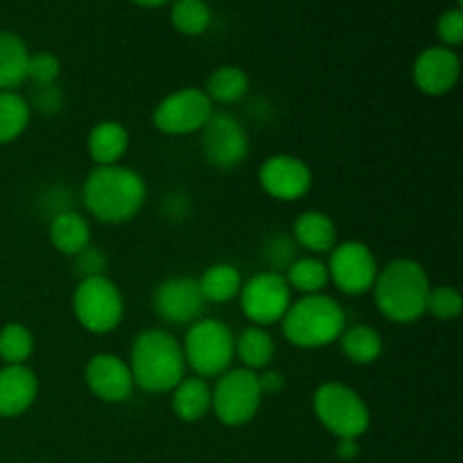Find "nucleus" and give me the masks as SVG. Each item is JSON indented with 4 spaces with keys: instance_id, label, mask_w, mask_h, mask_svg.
I'll return each mask as SVG.
<instances>
[{
    "instance_id": "15",
    "label": "nucleus",
    "mask_w": 463,
    "mask_h": 463,
    "mask_svg": "<svg viewBox=\"0 0 463 463\" xmlns=\"http://www.w3.org/2000/svg\"><path fill=\"white\" fill-rule=\"evenodd\" d=\"M84 380L98 401L111 405L127 402L136 389L129 364L113 353H98L90 357L84 369Z\"/></svg>"
},
{
    "instance_id": "22",
    "label": "nucleus",
    "mask_w": 463,
    "mask_h": 463,
    "mask_svg": "<svg viewBox=\"0 0 463 463\" xmlns=\"http://www.w3.org/2000/svg\"><path fill=\"white\" fill-rule=\"evenodd\" d=\"M235 357L242 362L244 369L260 371L269 369L276 357V342L269 330L260 326H249L235 337Z\"/></svg>"
},
{
    "instance_id": "5",
    "label": "nucleus",
    "mask_w": 463,
    "mask_h": 463,
    "mask_svg": "<svg viewBox=\"0 0 463 463\" xmlns=\"http://www.w3.org/2000/svg\"><path fill=\"white\" fill-rule=\"evenodd\" d=\"M181 348L185 366L193 369L197 378H220L235 360V335L224 321L202 317L188 328Z\"/></svg>"
},
{
    "instance_id": "14",
    "label": "nucleus",
    "mask_w": 463,
    "mask_h": 463,
    "mask_svg": "<svg viewBox=\"0 0 463 463\" xmlns=\"http://www.w3.org/2000/svg\"><path fill=\"white\" fill-rule=\"evenodd\" d=\"M312 170L294 154H274L258 170V184L276 202H298L312 188Z\"/></svg>"
},
{
    "instance_id": "4",
    "label": "nucleus",
    "mask_w": 463,
    "mask_h": 463,
    "mask_svg": "<svg viewBox=\"0 0 463 463\" xmlns=\"http://www.w3.org/2000/svg\"><path fill=\"white\" fill-rule=\"evenodd\" d=\"M280 324L285 339L292 346L315 351L339 342L348 321L342 303L324 292L292 301Z\"/></svg>"
},
{
    "instance_id": "10",
    "label": "nucleus",
    "mask_w": 463,
    "mask_h": 463,
    "mask_svg": "<svg viewBox=\"0 0 463 463\" xmlns=\"http://www.w3.org/2000/svg\"><path fill=\"white\" fill-rule=\"evenodd\" d=\"M326 267H328L330 283L348 297L369 294L380 271L378 258L371 251L369 244L357 242V240L335 244L333 251L328 253Z\"/></svg>"
},
{
    "instance_id": "39",
    "label": "nucleus",
    "mask_w": 463,
    "mask_h": 463,
    "mask_svg": "<svg viewBox=\"0 0 463 463\" xmlns=\"http://www.w3.org/2000/svg\"><path fill=\"white\" fill-rule=\"evenodd\" d=\"M131 3L140 5V7H161V5L170 3V0H131Z\"/></svg>"
},
{
    "instance_id": "26",
    "label": "nucleus",
    "mask_w": 463,
    "mask_h": 463,
    "mask_svg": "<svg viewBox=\"0 0 463 463\" xmlns=\"http://www.w3.org/2000/svg\"><path fill=\"white\" fill-rule=\"evenodd\" d=\"M197 283L206 303H229L238 298L244 280L238 267L229 262H215L203 271L202 279H197Z\"/></svg>"
},
{
    "instance_id": "2",
    "label": "nucleus",
    "mask_w": 463,
    "mask_h": 463,
    "mask_svg": "<svg viewBox=\"0 0 463 463\" xmlns=\"http://www.w3.org/2000/svg\"><path fill=\"white\" fill-rule=\"evenodd\" d=\"M430 276L420 262L411 258H396L380 267L373 283V298L380 315L393 324H414L428 315Z\"/></svg>"
},
{
    "instance_id": "9",
    "label": "nucleus",
    "mask_w": 463,
    "mask_h": 463,
    "mask_svg": "<svg viewBox=\"0 0 463 463\" xmlns=\"http://www.w3.org/2000/svg\"><path fill=\"white\" fill-rule=\"evenodd\" d=\"M238 298L240 310L253 326L269 328L280 324L288 307L292 306V289L283 274L265 269L242 283Z\"/></svg>"
},
{
    "instance_id": "11",
    "label": "nucleus",
    "mask_w": 463,
    "mask_h": 463,
    "mask_svg": "<svg viewBox=\"0 0 463 463\" xmlns=\"http://www.w3.org/2000/svg\"><path fill=\"white\" fill-rule=\"evenodd\" d=\"M215 113L211 98L203 89L185 86L175 90L154 107L152 122L165 136H190L206 127Z\"/></svg>"
},
{
    "instance_id": "21",
    "label": "nucleus",
    "mask_w": 463,
    "mask_h": 463,
    "mask_svg": "<svg viewBox=\"0 0 463 463\" xmlns=\"http://www.w3.org/2000/svg\"><path fill=\"white\" fill-rule=\"evenodd\" d=\"M172 411L184 423H199L211 414V384L203 378H184L172 389Z\"/></svg>"
},
{
    "instance_id": "6",
    "label": "nucleus",
    "mask_w": 463,
    "mask_h": 463,
    "mask_svg": "<svg viewBox=\"0 0 463 463\" xmlns=\"http://www.w3.org/2000/svg\"><path fill=\"white\" fill-rule=\"evenodd\" d=\"M317 420L337 439L360 441L371 425V411L364 398L344 383H324L312 396Z\"/></svg>"
},
{
    "instance_id": "19",
    "label": "nucleus",
    "mask_w": 463,
    "mask_h": 463,
    "mask_svg": "<svg viewBox=\"0 0 463 463\" xmlns=\"http://www.w3.org/2000/svg\"><path fill=\"white\" fill-rule=\"evenodd\" d=\"M48 238L54 251L75 258L90 247V224L81 213L61 211L50 222Z\"/></svg>"
},
{
    "instance_id": "30",
    "label": "nucleus",
    "mask_w": 463,
    "mask_h": 463,
    "mask_svg": "<svg viewBox=\"0 0 463 463\" xmlns=\"http://www.w3.org/2000/svg\"><path fill=\"white\" fill-rule=\"evenodd\" d=\"M34 353V335L23 324H7L0 330V357L5 364H25Z\"/></svg>"
},
{
    "instance_id": "8",
    "label": "nucleus",
    "mask_w": 463,
    "mask_h": 463,
    "mask_svg": "<svg viewBox=\"0 0 463 463\" xmlns=\"http://www.w3.org/2000/svg\"><path fill=\"white\" fill-rule=\"evenodd\" d=\"M211 411L226 428H242L251 423L265 398L258 383V373L244 366L222 373L215 387H211Z\"/></svg>"
},
{
    "instance_id": "31",
    "label": "nucleus",
    "mask_w": 463,
    "mask_h": 463,
    "mask_svg": "<svg viewBox=\"0 0 463 463\" xmlns=\"http://www.w3.org/2000/svg\"><path fill=\"white\" fill-rule=\"evenodd\" d=\"M463 310V298L461 292L452 285H437V288H430L428 294V306L425 312L434 317V319L441 321H455Z\"/></svg>"
},
{
    "instance_id": "34",
    "label": "nucleus",
    "mask_w": 463,
    "mask_h": 463,
    "mask_svg": "<svg viewBox=\"0 0 463 463\" xmlns=\"http://www.w3.org/2000/svg\"><path fill=\"white\" fill-rule=\"evenodd\" d=\"M265 258L271 265L269 271H279L283 274L289 267V262L294 260V244L288 238H271L265 244Z\"/></svg>"
},
{
    "instance_id": "36",
    "label": "nucleus",
    "mask_w": 463,
    "mask_h": 463,
    "mask_svg": "<svg viewBox=\"0 0 463 463\" xmlns=\"http://www.w3.org/2000/svg\"><path fill=\"white\" fill-rule=\"evenodd\" d=\"M34 107H39L41 113H57L61 109V93L57 86H34Z\"/></svg>"
},
{
    "instance_id": "18",
    "label": "nucleus",
    "mask_w": 463,
    "mask_h": 463,
    "mask_svg": "<svg viewBox=\"0 0 463 463\" xmlns=\"http://www.w3.org/2000/svg\"><path fill=\"white\" fill-rule=\"evenodd\" d=\"M294 242L312 256L330 253L337 244V224L321 211H306L294 220Z\"/></svg>"
},
{
    "instance_id": "1",
    "label": "nucleus",
    "mask_w": 463,
    "mask_h": 463,
    "mask_svg": "<svg viewBox=\"0 0 463 463\" xmlns=\"http://www.w3.org/2000/svg\"><path fill=\"white\" fill-rule=\"evenodd\" d=\"M81 199L86 213L102 224H125L143 211L147 185L138 172L122 163L95 165L86 176Z\"/></svg>"
},
{
    "instance_id": "12",
    "label": "nucleus",
    "mask_w": 463,
    "mask_h": 463,
    "mask_svg": "<svg viewBox=\"0 0 463 463\" xmlns=\"http://www.w3.org/2000/svg\"><path fill=\"white\" fill-rule=\"evenodd\" d=\"M202 149L211 165L220 170H233L247 158L249 134L233 113H213L202 129Z\"/></svg>"
},
{
    "instance_id": "37",
    "label": "nucleus",
    "mask_w": 463,
    "mask_h": 463,
    "mask_svg": "<svg viewBox=\"0 0 463 463\" xmlns=\"http://www.w3.org/2000/svg\"><path fill=\"white\" fill-rule=\"evenodd\" d=\"M258 383H260L262 396H276V393L285 387L283 373L271 369H265L262 373H258Z\"/></svg>"
},
{
    "instance_id": "27",
    "label": "nucleus",
    "mask_w": 463,
    "mask_h": 463,
    "mask_svg": "<svg viewBox=\"0 0 463 463\" xmlns=\"http://www.w3.org/2000/svg\"><path fill=\"white\" fill-rule=\"evenodd\" d=\"M32 107L16 90H0V145L14 143L30 125Z\"/></svg>"
},
{
    "instance_id": "16",
    "label": "nucleus",
    "mask_w": 463,
    "mask_h": 463,
    "mask_svg": "<svg viewBox=\"0 0 463 463\" xmlns=\"http://www.w3.org/2000/svg\"><path fill=\"white\" fill-rule=\"evenodd\" d=\"M414 84L420 93L430 98H441L450 93L461 75V61L455 50L446 45H434L423 50L414 61Z\"/></svg>"
},
{
    "instance_id": "7",
    "label": "nucleus",
    "mask_w": 463,
    "mask_h": 463,
    "mask_svg": "<svg viewBox=\"0 0 463 463\" xmlns=\"http://www.w3.org/2000/svg\"><path fill=\"white\" fill-rule=\"evenodd\" d=\"M72 315L90 335H109L122 324L125 298L109 276H86L72 292Z\"/></svg>"
},
{
    "instance_id": "32",
    "label": "nucleus",
    "mask_w": 463,
    "mask_h": 463,
    "mask_svg": "<svg viewBox=\"0 0 463 463\" xmlns=\"http://www.w3.org/2000/svg\"><path fill=\"white\" fill-rule=\"evenodd\" d=\"M61 75V61L52 52H36L30 54L27 61V80L34 86H52L57 84Z\"/></svg>"
},
{
    "instance_id": "33",
    "label": "nucleus",
    "mask_w": 463,
    "mask_h": 463,
    "mask_svg": "<svg viewBox=\"0 0 463 463\" xmlns=\"http://www.w3.org/2000/svg\"><path fill=\"white\" fill-rule=\"evenodd\" d=\"M437 34L446 48H457L463 41V14L461 9H450V12L441 14L437 23Z\"/></svg>"
},
{
    "instance_id": "25",
    "label": "nucleus",
    "mask_w": 463,
    "mask_h": 463,
    "mask_svg": "<svg viewBox=\"0 0 463 463\" xmlns=\"http://www.w3.org/2000/svg\"><path fill=\"white\" fill-rule=\"evenodd\" d=\"M27 61L30 52L21 36L0 32V90H16L27 81Z\"/></svg>"
},
{
    "instance_id": "20",
    "label": "nucleus",
    "mask_w": 463,
    "mask_h": 463,
    "mask_svg": "<svg viewBox=\"0 0 463 463\" xmlns=\"http://www.w3.org/2000/svg\"><path fill=\"white\" fill-rule=\"evenodd\" d=\"M89 156L98 167L118 165L129 149V131L118 120H102L89 134Z\"/></svg>"
},
{
    "instance_id": "23",
    "label": "nucleus",
    "mask_w": 463,
    "mask_h": 463,
    "mask_svg": "<svg viewBox=\"0 0 463 463\" xmlns=\"http://www.w3.org/2000/svg\"><path fill=\"white\" fill-rule=\"evenodd\" d=\"M339 346H342V353L346 355V360L357 366L373 364V362L380 360V355L384 351L383 335L373 326L366 324L346 326L342 337H339Z\"/></svg>"
},
{
    "instance_id": "13",
    "label": "nucleus",
    "mask_w": 463,
    "mask_h": 463,
    "mask_svg": "<svg viewBox=\"0 0 463 463\" xmlns=\"http://www.w3.org/2000/svg\"><path fill=\"white\" fill-rule=\"evenodd\" d=\"M154 312L165 324L193 326L206 310V298L199 289L197 279L190 276H172L156 288L152 298Z\"/></svg>"
},
{
    "instance_id": "28",
    "label": "nucleus",
    "mask_w": 463,
    "mask_h": 463,
    "mask_svg": "<svg viewBox=\"0 0 463 463\" xmlns=\"http://www.w3.org/2000/svg\"><path fill=\"white\" fill-rule=\"evenodd\" d=\"M206 95L211 102L217 104H235L247 95L249 77L242 68L238 66H222L208 77Z\"/></svg>"
},
{
    "instance_id": "3",
    "label": "nucleus",
    "mask_w": 463,
    "mask_h": 463,
    "mask_svg": "<svg viewBox=\"0 0 463 463\" xmlns=\"http://www.w3.org/2000/svg\"><path fill=\"white\" fill-rule=\"evenodd\" d=\"M127 364L136 387L147 393H170L188 371L181 342L165 328L143 330L131 344Z\"/></svg>"
},
{
    "instance_id": "29",
    "label": "nucleus",
    "mask_w": 463,
    "mask_h": 463,
    "mask_svg": "<svg viewBox=\"0 0 463 463\" xmlns=\"http://www.w3.org/2000/svg\"><path fill=\"white\" fill-rule=\"evenodd\" d=\"M170 18L181 34L197 36L211 25V9L203 0H175Z\"/></svg>"
},
{
    "instance_id": "35",
    "label": "nucleus",
    "mask_w": 463,
    "mask_h": 463,
    "mask_svg": "<svg viewBox=\"0 0 463 463\" xmlns=\"http://www.w3.org/2000/svg\"><path fill=\"white\" fill-rule=\"evenodd\" d=\"M75 260H77V267H80V271H81V279H86V276L104 274V265H107V260H104L102 253L93 247L84 249L80 256H75Z\"/></svg>"
},
{
    "instance_id": "24",
    "label": "nucleus",
    "mask_w": 463,
    "mask_h": 463,
    "mask_svg": "<svg viewBox=\"0 0 463 463\" xmlns=\"http://www.w3.org/2000/svg\"><path fill=\"white\" fill-rule=\"evenodd\" d=\"M283 276L288 280L289 289L298 292L301 297L324 294L326 288L330 285L328 267H326V262L319 256L294 258L288 269L283 271Z\"/></svg>"
},
{
    "instance_id": "17",
    "label": "nucleus",
    "mask_w": 463,
    "mask_h": 463,
    "mask_svg": "<svg viewBox=\"0 0 463 463\" xmlns=\"http://www.w3.org/2000/svg\"><path fill=\"white\" fill-rule=\"evenodd\" d=\"M39 396L36 373L25 364H7L0 369V419L23 416Z\"/></svg>"
},
{
    "instance_id": "38",
    "label": "nucleus",
    "mask_w": 463,
    "mask_h": 463,
    "mask_svg": "<svg viewBox=\"0 0 463 463\" xmlns=\"http://www.w3.org/2000/svg\"><path fill=\"white\" fill-rule=\"evenodd\" d=\"M337 457L342 461H353L360 457V441L357 439H337Z\"/></svg>"
}]
</instances>
